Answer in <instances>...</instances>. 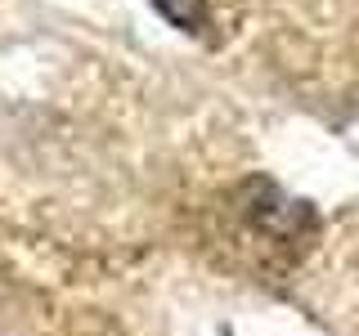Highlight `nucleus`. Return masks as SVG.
I'll list each match as a JSON object with an SVG mask.
<instances>
[{
  "label": "nucleus",
  "mask_w": 359,
  "mask_h": 336,
  "mask_svg": "<svg viewBox=\"0 0 359 336\" xmlns=\"http://www.w3.org/2000/svg\"><path fill=\"white\" fill-rule=\"evenodd\" d=\"M180 31H202L207 27V0H153Z\"/></svg>",
  "instance_id": "1"
}]
</instances>
